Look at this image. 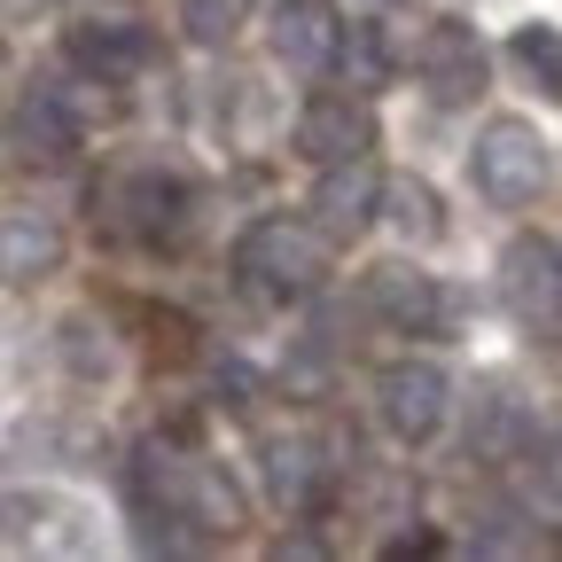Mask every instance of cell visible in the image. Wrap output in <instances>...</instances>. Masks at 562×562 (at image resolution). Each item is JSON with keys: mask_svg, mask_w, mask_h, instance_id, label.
I'll return each instance as SVG.
<instances>
[{"mask_svg": "<svg viewBox=\"0 0 562 562\" xmlns=\"http://www.w3.org/2000/svg\"><path fill=\"white\" fill-rule=\"evenodd\" d=\"M383 422H391V438H406V446H422V438H438L446 430V398H453V383H446V368L438 360H398V368H383Z\"/></svg>", "mask_w": 562, "mask_h": 562, "instance_id": "cell-4", "label": "cell"}, {"mask_svg": "<svg viewBox=\"0 0 562 562\" xmlns=\"http://www.w3.org/2000/svg\"><path fill=\"white\" fill-rule=\"evenodd\" d=\"M297 149H305L313 165H351V157L375 149V117L351 102V94H321V102H305V117H297Z\"/></svg>", "mask_w": 562, "mask_h": 562, "instance_id": "cell-8", "label": "cell"}, {"mask_svg": "<svg viewBox=\"0 0 562 562\" xmlns=\"http://www.w3.org/2000/svg\"><path fill=\"white\" fill-rule=\"evenodd\" d=\"M63 266V227L55 220H40V211H9V220H0V273L16 281H47Z\"/></svg>", "mask_w": 562, "mask_h": 562, "instance_id": "cell-12", "label": "cell"}, {"mask_svg": "<svg viewBox=\"0 0 562 562\" xmlns=\"http://www.w3.org/2000/svg\"><path fill=\"white\" fill-rule=\"evenodd\" d=\"M375 203H383V180H375V165L368 157H351V165H321V188H313V227L328 235V243H351L368 220H375Z\"/></svg>", "mask_w": 562, "mask_h": 562, "instance_id": "cell-7", "label": "cell"}, {"mask_svg": "<svg viewBox=\"0 0 562 562\" xmlns=\"http://www.w3.org/2000/svg\"><path fill=\"white\" fill-rule=\"evenodd\" d=\"M9 140H16V165H63L70 140H79V117H70V110L55 102V87H47V94H24V102H16Z\"/></svg>", "mask_w": 562, "mask_h": 562, "instance_id": "cell-11", "label": "cell"}, {"mask_svg": "<svg viewBox=\"0 0 562 562\" xmlns=\"http://www.w3.org/2000/svg\"><path fill=\"white\" fill-rule=\"evenodd\" d=\"M63 360H70V375L94 383V375H110V344H94L87 321H70V328H63Z\"/></svg>", "mask_w": 562, "mask_h": 562, "instance_id": "cell-22", "label": "cell"}, {"mask_svg": "<svg viewBox=\"0 0 562 562\" xmlns=\"http://www.w3.org/2000/svg\"><path fill=\"white\" fill-rule=\"evenodd\" d=\"M383 554H391V562H406V554H438V531H406V539H391Z\"/></svg>", "mask_w": 562, "mask_h": 562, "instance_id": "cell-23", "label": "cell"}, {"mask_svg": "<svg viewBox=\"0 0 562 562\" xmlns=\"http://www.w3.org/2000/svg\"><path fill=\"white\" fill-rule=\"evenodd\" d=\"M508 438H516V406H508L501 391H492V398H484V414L469 422V453H501Z\"/></svg>", "mask_w": 562, "mask_h": 562, "instance_id": "cell-21", "label": "cell"}, {"mask_svg": "<svg viewBox=\"0 0 562 562\" xmlns=\"http://www.w3.org/2000/svg\"><path fill=\"white\" fill-rule=\"evenodd\" d=\"M383 203H391V227H398L406 243H438V235H446V203H438L430 180H391Z\"/></svg>", "mask_w": 562, "mask_h": 562, "instance_id": "cell-15", "label": "cell"}, {"mask_svg": "<svg viewBox=\"0 0 562 562\" xmlns=\"http://www.w3.org/2000/svg\"><path fill=\"white\" fill-rule=\"evenodd\" d=\"M414 70H422V87H430L438 102H469V94L484 87V40H476V24H461V16L422 24Z\"/></svg>", "mask_w": 562, "mask_h": 562, "instance_id": "cell-5", "label": "cell"}, {"mask_svg": "<svg viewBox=\"0 0 562 562\" xmlns=\"http://www.w3.org/2000/svg\"><path fill=\"white\" fill-rule=\"evenodd\" d=\"M70 63L117 87L133 63H157V40L140 32V24H79V32H70Z\"/></svg>", "mask_w": 562, "mask_h": 562, "instance_id": "cell-13", "label": "cell"}, {"mask_svg": "<svg viewBox=\"0 0 562 562\" xmlns=\"http://www.w3.org/2000/svg\"><path fill=\"white\" fill-rule=\"evenodd\" d=\"M368 297H375V313H383L391 328H406V336H430V328L446 321L438 281L414 273V266H375V273H368Z\"/></svg>", "mask_w": 562, "mask_h": 562, "instance_id": "cell-9", "label": "cell"}, {"mask_svg": "<svg viewBox=\"0 0 562 562\" xmlns=\"http://www.w3.org/2000/svg\"><path fill=\"white\" fill-rule=\"evenodd\" d=\"M501 297H508V313L531 321V328L562 321V243L516 235V243L501 250Z\"/></svg>", "mask_w": 562, "mask_h": 562, "instance_id": "cell-3", "label": "cell"}, {"mask_svg": "<svg viewBox=\"0 0 562 562\" xmlns=\"http://www.w3.org/2000/svg\"><path fill=\"white\" fill-rule=\"evenodd\" d=\"M180 203H188V188L165 180V172H133V180H117V211H125L133 235H172V227H180Z\"/></svg>", "mask_w": 562, "mask_h": 562, "instance_id": "cell-14", "label": "cell"}, {"mask_svg": "<svg viewBox=\"0 0 562 562\" xmlns=\"http://www.w3.org/2000/svg\"><path fill=\"white\" fill-rule=\"evenodd\" d=\"M516 492H524V516L531 524H562V446L554 453H531Z\"/></svg>", "mask_w": 562, "mask_h": 562, "instance_id": "cell-18", "label": "cell"}, {"mask_svg": "<svg viewBox=\"0 0 562 562\" xmlns=\"http://www.w3.org/2000/svg\"><path fill=\"white\" fill-rule=\"evenodd\" d=\"M235 266H243V281H258V290H273V297H305L328 273V235L305 227V220H258L235 243Z\"/></svg>", "mask_w": 562, "mask_h": 562, "instance_id": "cell-1", "label": "cell"}, {"mask_svg": "<svg viewBox=\"0 0 562 562\" xmlns=\"http://www.w3.org/2000/svg\"><path fill=\"white\" fill-rule=\"evenodd\" d=\"M258 461H266V492H273V508H313V501H321L328 461H321V446H313V438L273 430V438L258 446Z\"/></svg>", "mask_w": 562, "mask_h": 562, "instance_id": "cell-10", "label": "cell"}, {"mask_svg": "<svg viewBox=\"0 0 562 562\" xmlns=\"http://www.w3.org/2000/svg\"><path fill=\"white\" fill-rule=\"evenodd\" d=\"M344 55L336 9L328 0H273V63L297 70V79H321V70Z\"/></svg>", "mask_w": 562, "mask_h": 562, "instance_id": "cell-6", "label": "cell"}, {"mask_svg": "<svg viewBox=\"0 0 562 562\" xmlns=\"http://www.w3.org/2000/svg\"><path fill=\"white\" fill-rule=\"evenodd\" d=\"M344 79H351V94H375L383 87V40L368 32V24H351V40H344Z\"/></svg>", "mask_w": 562, "mask_h": 562, "instance_id": "cell-20", "label": "cell"}, {"mask_svg": "<svg viewBox=\"0 0 562 562\" xmlns=\"http://www.w3.org/2000/svg\"><path fill=\"white\" fill-rule=\"evenodd\" d=\"M243 9H250V0H180V32L195 47H227L235 24H243Z\"/></svg>", "mask_w": 562, "mask_h": 562, "instance_id": "cell-19", "label": "cell"}, {"mask_svg": "<svg viewBox=\"0 0 562 562\" xmlns=\"http://www.w3.org/2000/svg\"><path fill=\"white\" fill-rule=\"evenodd\" d=\"M508 55H516V70H524L547 102H562V32H554V24H524V32L508 40Z\"/></svg>", "mask_w": 562, "mask_h": 562, "instance_id": "cell-16", "label": "cell"}, {"mask_svg": "<svg viewBox=\"0 0 562 562\" xmlns=\"http://www.w3.org/2000/svg\"><path fill=\"white\" fill-rule=\"evenodd\" d=\"M188 524H203V531H235L243 524V492L211 469V461H195V492H188Z\"/></svg>", "mask_w": 562, "mask_h": 562, "instance_id": "cell-17", "label": "cell"}, {"mask_svg": "<svg viewBox=\"0 0 562 562\" xmlns=\"http://www.w3.org/2000/svg\"><path fill=\"white\" fill-rule=\"evenodd\" d=\"M469 172H476V188L492 195V203H531L539 188H547V172H554V157H547V140H539V125L531 117H484L476 125V149H469Z\"/></svg>", "mask_w": 562, "mask_h": 562, "instance_id": "cell-2", "label": "cell"}]
</instances>
